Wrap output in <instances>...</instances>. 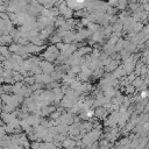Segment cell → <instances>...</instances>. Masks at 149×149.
I'll use <instances>...</instances> for the list:
<instances>
[]
</instances>
